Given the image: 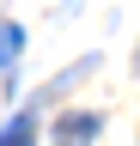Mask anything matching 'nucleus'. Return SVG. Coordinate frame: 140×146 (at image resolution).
I'll return each mask as SVG.
<instances>
[{
	"label": "nucleus",
	"mask_w": 140,
	"mask_h": 146,
	"mask_svg": "<svg viewBox=\"0 0 140 146\" xmlns=\"http://www.w3.org/2000/svg\"><path fill=\"white\" fill-rule=\"evenodd\" d=\"M98 128H104V122L92 116V110H73V116H61V122H55V146H92V140H98Z\"/></svg>",
	"instance_id": "f257e3e1"
},
{
	"label": "nucleus",
	"mask_w": 140,
	"mask_h": 146,
	"mask_svg": "<svg viewBox=\"0 0 140 146\" xmlns=\"http://www.w3.org/2000/svg\"><path fill=\"white\" fill-rule=\"evenodd\" d=\"M0 146H37V122H31V116H12L6 128H0Z\"/></svg>",
	"instance_id": "f03ea898"
},
{
	"label": "nucleus",
	"mask_w": 140,
	"mask_h": 146,
	"mask_svg": "<svg viewBox=\"0 0 140 146\" xmlns=\"http://www.w3.org/2000/svg\"><path fill=\"white\" fill-rule=\"evenodd\" d=\"M19 49H25V31H19V25H0V67L19 61Z\"/></svg>",
	"instance_id": "7ed1b4c3"
}]
</instances>
